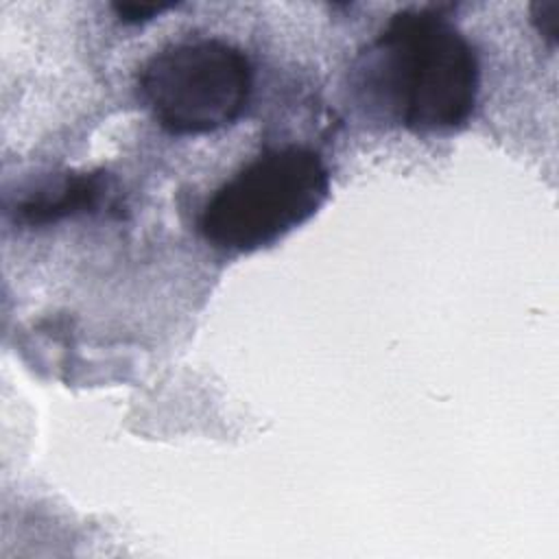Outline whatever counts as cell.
Segmentation results:
<instances>
[{
  "instance_id": "obj_1",
  "label": "cell",
  "mask_w": 559,
  "mask_h": 559,
  "mask_svg": "<svg viewBox=\"0 0 559 559\" xmlns=\"http://www.w3.org/2000/svg\"><path fill=\"white\" fill-rule=\"evenodd\" d=\"M358 79L369 105L415 133L465 127L480 92L474 46L437 7L393 13L360 55Z\"/></svg>"
},
{
  "instance_id": "obj_2",
  "label": "cell",
  "mask_w": 559,
  "mask_h": 559,
  "mask_svg": "<svg viewBox=\"0 0 559 559\" xmlns=\"http://www.w3.org/2000/svg\"><path fill=\"white\" fill-rule=\"evenodd\" d=\"M328 197L330 170L314 148H264L203 203L199 231L214 249L251 253L304 225Z\"/></svg>"
},
{
  "instance_id": "obj_3",
  "label": "cell",
  "mask_w": 559,
  "mask_h": 559,
  "mask_svg": "<svg viewBox=\"0 0 559 559\" xmlns=\"http://www.w3.org/2000/svg\"><path fill=\"white\" fill-rule=\"evenodd\" d=\"M251 87L247 55L216 37L168 44L138 72L144 107L173 135H203L231 124L245 111Z\"/></svg>"
},
{
  "instance_id": "obj_4",
  "label": "cell",
  "mask_w": 559,
  "mask_h": 559,
  "mask_svg": "<svg viewBox=\"0 0 559 559\" xmlns=\"http://www.w3.org/2000/svg\"><path fill=\"white\" fill-rule=\"evenodd\" d=\"M107 194V179L103 173L66 175L52 186H44L24 197L17 205V218L26 225H46L66 216L94 212Z\"/></svg>"
},
{
  "instance_id": "obj_5",
  "label": "cell",
  "mask_w": 559,
  "mask_h": 559,
  "mask_svg": "<svg viewBox=\"0 0 559 559\" xmlns=\"http://www.w3.org/2000/svg\"><path fill=\"white\" fill-rule=\"evenodd\" d=\"M173 4H135V2H118L114 4L116 15L124 22V24H140V22H148L155 15H159L162 11L170 9Z\"/></svg>"
},
{
  "instance_id": "obj_6",
  "label": "cell",
  "mask_w": 559,
  "mask_h": 559,
  "mask_svg": "<svg viewBox=\"0 0 559 559\" xmlns=\"http://www.w3.org/2000/svg\"><path fill=\"white\" fill-rule=\"evenodd\" d=\"M557 11H559L557 2H537L533 7V22L539 35H544L552 46L557 41Z\"/></svg>"
}]
</instances>
